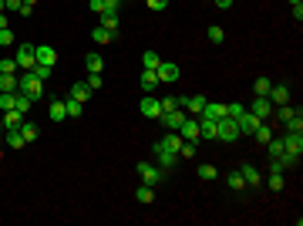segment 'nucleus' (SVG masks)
<instances>
[{"mask_svg": "<svg viewBox=\"0 0 303 226\" xmlns=\"http://www.w3.org/2000/svg\"><path fill=\"white\" fill-rule=\"evenodd\" d=\"M17 91H20V95H27L31 101H37V98L44 95V81H40L34 71H24V78H17Z\"/></svg>", "mask_w": 303, "mask_h": 226, "instance_id": "obj_1", "label": "nucleus"}, {"mask_svg": "<svg viewBox=\"0 0 303 226\" xmlns=\"http://www.w3.org/2000/svg\"><path fill=\"white\" fill-rule=\"evenodd\" d=\"M215 138H219V142H236V138H240V121L223 115V118L215 121Z\"/></svg>", "mask_w": 303, "mask_h": 226, "instance_id": "obj_2", "label": "nucleus"}, {"mask_svg": "<svg viewBox=\"0 0 303 226\" xmlns=\"http://www.w3.org/2000/svg\"><path fill=\"white\" fill-rule=\"evenodd\" d=\"M135 169H138L145 186H159L162 179H165V169H162V166H152V162H135Z\"/></svg>", "mask_w": 303, "mask_h": 226, "instance_id": "obj_3", "label": "nucleus"}, {"mask_svg": "<svg viewBox=\"0 0 303 226\" xmlns=\"http://www.w3.org/2000/svg\"><path fill=\"white\" fill-rule=\"evenodd\" d=\"M14 61H17V68H20V71H34V65H37L34 44H20V48H17V54H14Z\"/></svg>", "mask_w": 303, "mask_h": 226, "instance_id": "obj_4", "label": "nucleus"}, {"mask_svg": "<svg viewBox=\"0 0 303 226\" xmlns=\"http://www.w3.org/2000/svg\"><path fill=\"white\" fill-rule=\"evenodd\" d=\"M179 135L185 138V142H199V115H185L182 125H179Z\"/></svg>", "mask_w": 303, "mask_h": 226, "instance_id": "obj_5", "label": "nucleus"}, {"mask_svg": "<svg viewBox=\"0 0 303 226\" xmlns=\"http://www.w3.org/2000/svg\"><path fill=\"white\" fill-rule=\"evenodd\" d=\"M270 112H273V101L266 95H256L253 105H249V115H256L259 121H266V118H270Z\"/></svg>", "mask_w": 303, "mask_h": 226, "instance_id": "obj_6", "label": "nucleus"}, {"mask_svg": "<svg viewBox=\"0 0 303 226\" xmlns=\"http://www.w3.org/2000/svg\"><path fill=\"white\" fill-rule=\"evenodd\" d=\"M179 108H185L189 115H199L206 108V95H182L179 98Z\"/></svg>", "mask_w": 303, "mask_h": 226, "instance_id": "obj_7", "label": "nucleus"}, {"mask_svg": "<svg viewBox=\"0 0 303 226\" xmlns=\"http://www.w3.org/2000/svg\"><path fill=\"white\" fill-rule=\"evenodd\" d=\"M240 176L246 179V189H256V186H263V176H259V169H256L253 162H243Z\"/></svg>", "mask_w": 303, "mask_h": 226, "instance_id": "obj_8", "label": "nucleus"}, {"mask_svg": "<svg viewBox=\"0 0 303 226\" xmlns=\"http://www.w3.org/2000/svg\"><path fill=\"white\" fill-rule=\"evenodd\" d=\"M159 118H162V125H165L168 132H179V125H182L185 112H182V108H172V112H162Z\"/></svg>", "mask_w": 303, "mask_h": 226, "instance_id": "obj_9", "label": "nucleus"}, {"mask_svg": "<svg viewBox=\"0 0 303 226\" xmlns=\"http://www.w3.org/2000/svg\"><path fill=\"white\" fill-rule=\"evenodd\" d=\"M155 74H159L162 85H172V81H179V65H168V61H162V65L155 68Z\"/></svg>", "mask_w": 303, "mask_h": 226, "instance_id": "obj_10", "label": "nucleus"}, {"mask_svg": "<svg viewBox=\"0 0 303 226\" xmlns=\"http://www.w3.org/2000/svg\"><path fill=\"white\" fill-rule=\"evenodd\" d=\"M138 112H142L145 118H159V115H162V105H159V98L145 95V98H142V105H138Z\"/></svg>", "mask_w": 303, "mask_h": 226, "instance_id": "obj_11", "label": "nucleus"}, {"mask_svg": "<svg viewBox=\"0 0 303 226\" xmlns=\"http://www.w3.org/2000/svg\"><path fill=\"white\" fill-rule=\"evenodd\" d=\"M34 54H37V65H48V68H54L57 61L54 48H48V44H34Z\"/></svg>", "mask_w": 303, "mask_h": 226, "instance_id": "obj_12", "label": "nucleus"}, {"mask_svg": "<svg viewBox=\"0 0 303 226\" xmlns=\"http://www.w3.org/2000/svg\"><path fill=\"white\" fill-rule=\"evenodd\" d=\"M155 159H159V166H162V169H172V166L179 162V155L172 152V149H162L159 142H155Z\"/></svg>", "mask_w": 303, "mask_h": 226, "instance_id": "obj_13", "label": "nucleus"}, {"mask_svg": "<svg viewBox=\"0 0 303 226\" xmlns=\"http://www.w3.org/2000/svg\"><path fill=\"white\" fill-rule=\"evenodd\" d=\"M283 149L293 155H303V135H296V132H287L283 135Z\"/></svg>", "mask_w": 303, "mask_h": 226, "instance_id": "obj_14", "label": "nucleus"}, {"mask_svg": "<svg viewBox=\"0 0 303 226\" xmlns=\"http://www.w3.org/2000/svg\"><path fill=\"white\" fill-rule=\"evenodd\" d=\"M266 98L273 101V108H276V105H287V101H290V88H287V85H273Z\"/></svg>", "mask_w": 303, "mask_h": 226, "instance_id": "obj_15", "label": "nucleus"}, {"mask_svg": "<svg viewBox=\"0 0 303 226\" xmlns=\"http://www.w3.org/2000/svg\"><path fill=\"white\" fill-rule=\"evenodd\" d=\"M226 115V105H219V101H206V108L199 112V118H212V121H219Z\"/></svg>", "mask_w": 303, "mask_h": 226, "instance_id": "obj_16", "label": "nucleus"}, {"mask_svg": "<svg viewBox=\"0 0 303 226\" xmlns=\"http://www.w3.org/2000/svg\"><path fill=\"white\" fill-rule=\"evenodd\" d=\"M182 142H185V138L179 135V132H168V135H162V138H159V146H162V149H172L176 155H179V149H182Z\"/></svg>", "mask_w": 303, "mask_h": 226, "instance_id": "obj_17", "label": "nucleus"}, {"mask_svg": "<svg viewBox=\"0 0 303 226\" xmlns=\"http://www.w3.org/2000/svg\"><path fill=\"white\" fill-rule=\"evenodd\" d=\"M0 125H4V129H20V125H24V115L17 112V108H10V112H4V121H0Z\"/></svg>", "mask_w": 303, "mask_h": 226, "instance_id": "obj_18", "label": "nucleus"}, {"mask_svg": "<svg viewBox=\"0 0 303 226\" xmlns=\"http://www.w3.org/2000/svg\"><path fill=\"white\" fill-rule=\"evenodd\" d=\"M64 112H68V118H81V112H84V101H78V98H64Z\"/></svg>", "mask_w": 303, "mask_h": 226, "instance_id": "obj_19", "label": "nucleus"}, {"mask_svg": "<svg viewBox=\"0 0 303 226\" xmlns=\"http://www.w3.org/2000/svg\"><path fill=\"white\" fill-rule=\"evenodd\" d=\"M236 121H240V135H253V132H256V125H259V118H256V115H243V118H236Z\"/></svg>", "mask_w": 303, "mask_h": 226, "instance_id": "obj_20", "label": "nucleus"}, {"mask_svg": "<svg viewBox=\"0 0 303 226\" xmlns=\"http://www.w3.org/2000/svg\"><path fill=\"white\" fill-rule=\"evenodd\" d=\"M159 85H162V81H159V74L152 71V68H145V71H142V88H145V91L152 95V91L159 88Z\"/></svg>", "mask_w": 303, "mask_h": 226, "instance_id": "obj_21", "label": "nucleus"}, {"mask_svg": "<svg viewBox=\"0 0 303 226\" xmlns=\"http://www.w3.org/2000/svg\"><path fill=\"white\" fill-rule=\"evenodd\" d=\"M115 34H118V31H108V27H95V31H91V40H95V44H112Z\"/></svg>", "mask_w": 303, "mask_h": 226, "instance_id": "obj_22", "label": "nucleus"}, {"mask_svg": "<svg viewBox=\"0 0 303 226\" xmlns=\"http://www.w3.org/2000/svg\"><path fill=\"white\" fill-rule=\"evenodd\" d=\"M71 98H78V101H88V98H91V88L84 85V81H74V85H71Z\"/></svg>", "mask_w": 303, "mask_h": 226, "instance_id": "obj_23", "label": "nucleus"}, {"mask_svg": "<svg viewBox=\"0 0 303 226\" xmlns=\"http://www.w3.org/2000/svg\"><path fill=\"white\" fill-rule=\"evenodd\" d=\"M20 135H24V142H37V138H40V129L34 125V121H24V125H20Z\"/></svg>", "mask_w": 303, "mask_h": 226, "instance_id": "obj_24", "label": "nucleus"}, {"mask_svg": "<svg viewBox=\"0 0 303 226\" xmlns=\"http://www.w3.org/2000/svg\"><path fill=\"white\" fill-rule=\"evenodd\" d=\"M84 65H88V74H101L104 57H101V54H88V57H84Z\"/></svg>", "mask_w": 303, "mask_h": 226, "instance_id": "obj_25", "label": "nucleus"}, {"mask_svg": "<svg viewBox=\"0 0 303 226\" xmlns=\"http://www.w3.org/2000/svg\"><path fill=\"white\" fill-rule=\"evenodd\" d=\"M48 115H51V121H64V118H68L64 101H57V98H54V101H51V108H48Z\"/></svg>", "mask_w": 303, "mask_h": 226, "instance_id": "obj_26", "label": "nucleus"}, {"mask_svg": "<svg viewBox=\"0 0 303 226\" xmlns=\"http://www.w3.org/2000/svg\"><path fill=\"white\" fill-rule=\"evenodd\" d=\"M283 125H287V132H296V135H303V108L293 115V118H287Z\"/></svg>", "mask_w": 303, "mask_h": 226, "instance_id": "obj_27", "label": "nucleus"}, {"mask_svg": "<svg viewBox=\"0 0 303 226\" xmlns=\"http://www.w3.org/2000/svg\"><path fill=\"white\" fill-rule=\"evenodd\" d=\"M135 199L142 202V206H145V202H152V199H155V186H145V182H142V186L135 189Z\"/></svg>", "mask_w": 303, "mask_h": 226, "instance_id": "obj_28", "label": "nucleus"}, {"mask_svg": "<svg viewBox=\"0 0 303 226\" xmlns=\"http://www.w3.org/2000/svg\"><path fill=\"white\" fill-rule=\"evenodd\" d=\"M226 182H229L232 193H243V189H246V179H243L240 172H229V176H226Z\"/></svg>", "mask_w": 303, "mask_h": 226, "instance_id": "obj_29", "label": "nucleus"}, {"mask_svg": "<svg viewBox=\"0 0 303 226\" xmlns=\"http://www.w3.org/2000/svg\"><path fill=\"white\" fill-rule=\"evenodd\" d=\"M7 146H10V149H24V146H27L24 135H20V129H10V132H7Z\"/></svg>", "mask_w": 303, "mask_h": 226, "instance_id": "obj_30", "label": "nucleus"}, {"mask_svg": "<svg viewBox=\"0 0 303 226\" xmlns=\"http://www.w3.org/2000/svg\"><path fill=\"white\" fill-rule=\"evenodd\" d=\"M253 88H256V95H270V88H273V81L266 78V74H259V78L253 81Z\"/></svg>", "mask_w": 303, "mask_h": 226, "instance_id": "obj_31", "label": "nucleus"}, {"mask_svg": "<svg viewBox=\"0 0 303 226\" xmlns=\"http://www.w3.org/2000/svg\"><path fill=\"white\" fill-rule=\"evenodd\" d=\"M253 135H256V142H263V146H266V142H270V138H273V132H270V125H266V121H259V125H256V132H253Z\"/></svg>", "mask_w": 303, "mask_h": 226, "instance_id": "obj_32", "label": "nucleus"}, {"mask_svg": "<svg viewBox=\"0 0 303 226\" xmlns=\"http://www.w3.org/2000/svg\"><path fill=\"white\" fill-rule=\"evenodd\" d=\"M31 105H34L31 98H27V95H20V91H17V101H14V108H17V112H20V115H24V118H27V112H31Z\"/></svg>", "mask_w": 303, "mask_h": 226, "instance_id": "obj_33", "label": "nucleus"}, {"mask_svg": "<svg viewBox=\"0 0 303 226\" xmlns=\"http://www.w3.org/2000/svg\"><path fill=\"white\" fill-rule=\"evenodd\" d=\"M206 37L212 40V44H223V40H226V31H223V27H219V24H212V27H209V31H206Z\"/></svg>", "mask_w": 303, "mask_h": 226, "instance_id": "obj_34", "label": "nucleus"}, {"mask_svg": "<svg viewBox=\"0 0 303 226\" xmlns=\"http://www.w3.org/2000/svg\"><path fill=\"white\" fill-rule=\"evenodd\" d=\"M296 112H300V108H293V105H290V101H287V105H276V118H279V121H287V118H293Z\"/></svg>", "mask_w": 303, "mask_h": 226, "instance_id": "obj_35", "label": "nucleus"}, {"mask_svg": "<svg viewBox=\"0 0 303 226\" xmlns=\"http://www.w3.org/2000/svg\"><path fill=\"white\" fill-rule=\"evenodd\" d=\"M14 101H17V91H0V108H4V112H10Z\"/></svg>", "mask_w": 303, "mask_h": 226, "instance_id": "obj_36", "label": "nucleus"}, {"mask_svg": "<svg viewBox=\"0 0 303 226\" xmlns=\"http://www.w3.org/2000/svg\"><path fill=\"white\" fill-rule=\"evenodd\" d=\"M142 65H145V68H152V71H155V68L162 65V57L155 54V51H145V54H142Z\"/></svg>", "mask_w": 303, "mask_h": 226, "instance_id": "obj_37", "label": "nucleus"}, {"mask_svg": "<svg viewBox=\"0 0 303 226\" xmlns=\"http://www.w3.org/2000/svg\"><path fill=\"white\" fill-rule=\"evenodd\" d=\"M0 91H17V74H0Z\"/></svg>", "mask_w": 303, "mask_h": 226, "instance_id": "obj_38", "label": "nucleus"}, {"mask_svg": "<svg viewBox=\"0 0 303 226\" xmlns=\"http://www.w3.org/2000/svg\"><path fill=\"white\" fill-rule=\"evenodd\" d=\"M215 176H219V169H215V166H209V162H206V166H199V179H206V182H212Z\"/></svg>", "mask_w": 303, "mask_h": 226, "instance_id": "obj_39", "label": "nucleus"}, {"mask_svg": "<svg viewBox=\"0 0 303 226\" xmlns=\"http://www.w3.org/2000/svg\"><path fill=\"white\" fill-rule=\"evenodd\" d=\"M266 186H270L273 193H279V189H283V172H270V179H266Z\"/></svg>", "mask_w": 303, "mask_h": 226, "instance_id": "obj_40", "label": "nucleus"}, {"mask_svg": "<svg viewBox=\"0 0 303 226\" xmlns=\"http://www.w3.org/2000/svg\"><path fill=\"white\" fill-rule=\"evenodd\" d=\"M226 115H229V118H243L246 108H243V101H232V105H226Z\"/></svg>", "mask_w": 303, "mask_h": 226, "instance_id": "obj_41", "label": "nucleus"}, {"mask_svg": "<svg viewBox=\"0 0 303 226\" xmlns=\"http://www.w3.org/2000/svg\"><path fill=\"white\" fill-rule=\"evenodd\" d=\"M266 149H270V159L283 155V138H270V142H266Z\"/></svg>", "mask_w": 303, "mask_h": 226, "instance_id": "obj_42", "label": "nucleus"}, {"mask_svg": "<svg viewBox=\"0 0 303 226\" xmlns=\"http://www.w3.org/2000/svg\"><path fill=\"white\" fill-rule=\"evenodd\" d=\"M14 71H17L14 57H0V74H14Z\"/></svg>", "mask_w": 303, "mask_h": 226, "instance_id": "obj_43", "label": "nucleus"}, {"mask_svg": "<svg viewBox=\"0 0 303 226\" xmlns=\"http://www.w3.org/2000/svg\"><path fill=\"white\" fill-rule=\"evenodd\" d=\"M192 155H196V142H182V149H179V162L192 159Z\"/></svg>", "mask_w": 303, "mask_h": 226, "instance_id": "obj_44", "label": "nucleus"}, {"mask_svg": "<svg viewBox=\"0 0 303 226\" xmlns=\"http://www.w3.org/2000/svg\"><path fill=\"white\" fill-rule=\"evenodd\" d=\"M14 44V31L10 27H0V48H10Z\"/></svg>", "mask_w": 303, "mask_h": 226, "instance_id": "obj_45", "label": "nucleus"}, {"mask_svg": "<svg viewBox=\"0 0 303 226\" xmlns=\"http://www.w3.org/2000/svg\"><path fill=\"white\" fill-rule=\"evenodd\" d=\"M101 27H108V31H118V17H115V14H101Z\"/></svg>", "mask_w": 303, "mask_h": 226, "instance_id": "obj_46", "label": "nucleus"}, {"mask_svg": "<svg viewBox=\"0 0 303 226\" xmlns=\"http://www.w3.org/2000/svg\"><path fill=\"white\" fill-rule=\"evenodd\" d=\"M84 85H88L91 91H98V88L104 85V78H101V74H88V78H84Z\"/></svg>", "mask_w": 303, "mask_h": 226, "instance_id": "obj_47", "label": "nucleus"}, {"mask_svg": "<svg viewBox=\"0 0 303 226\" xmlns=\"http://www.w3.org/2000/svg\"><path fill=\"white\" fill-rule=\"evenodd\" d=\"M159 105H162V112H172V108H179V98H176V95H168V98H162Z\"/></svg>", "mask_w": 303, "mask_h": 226, "instance_id": "obj_48", "label": "nucleus"}, {"mask_svg": "<svg viewBox=\"0 0 303 226\" xmlns=\"http://www.w3.org/2000/svg\"><path fill=\"white\" fill-rule=\"evenodd\" d=\"M51 71H54V68H48V65H34V74H37L40 81H48V78H51Z\"/></svg>", "mask_w": 303, "mask_h": 226, "instance_id": "obj_49", "label": "nucleus"}, {"mask_svg": "<svg viewBox=\"0 0 303 226\" xmlns=\"http://www.w3.org/2000/svg\"><path fill=\"white\" fill-rule=\"evenodd\" d=\"M118 7H121V0H104V10H101V14H115V17H118Z\"/></svg>", "mask_w": 303, "mask_h": 226, "instance_id": "obj_50", "label": "nucleus"}, {"mask_svg": "<svg viewBox=\"0 0 303 226\" xmlns=\"http://www.w3.org/2000/svg\"><path fill=\"white\" fill-rule=\"evenodd\" d=\"M20 4L24 0H4V10H20Z\"/></svg>", "mask_w": 303, "mask_h": 226, "instance_id": "obj_51", "label": "nucleus"}, {"mask_svg": "<svg viewBox=\"0 0 303 226\" xmlns=\"http://www.w3.org/2000/svg\"><path fill=\"white\" fill-rule=\"evenodd\" d=\"M148 7H152V10H165L168 0H148Z\"/></svg>", "mask_w": 303, "mask_h": 226, "instance_id": "obj_52", "label": "nucleus"}, {"mask_svg": "<svg viewBox=\"0 0 303 226\" xmlns=\"http://www.w3.org/2000/svg\"><path fill=\"white\" fill-rule=\"evenodd\" d=\"M293 20H296V24L303 20V4H293Z\"/></svg>", "mask_w": 303, "mask_h": 226, "instance_id": "obj_53", "label": "nucleus"}, {"mask_svg": "<svg viewBox=\"0 0 303 226\" xmlns=\"http://www.w3.org/2000/svg\"><path fill=\"white\" fill-rule=\"evenodd\" d=\"M91 10H95V14H101V10H104V0H91Z\"/></svg>", "mask_w": 303, "mask_h": 226, "instance_id": "obj_54", "label": "nucleus"}, {"mask_svg": "<svg viewBox=\"0 0 303 226\" xmlns=\"http://www.w3.org/2000/svg\"><path fill=\"white\" fill-rule=\"evenodd\" d=\"M215 7H219V10H229V7H232V0H215Z\"/></svg>", "mask_w": 303, "mask_h": 226, "instance_id": "obj_55", "label": "nucleus"}, {"mask_svg": "<svg viewBox=\"0 0 303 226\" xmlns=\"http://www.w3.org/2000/svg\"><path fill=\"white\" fill-rule=\"evenodd\" d=\"M24 4H31V7H34V4H37V0H24Z\"/></svg>", "mask_w": 303, "mask_h": 226, "instance_id": "obj_56", "label": "nucleus"}, {"mask_svg": "<svg viewBox=\"0 0 303 226\" xmlns=\"http://www.w3.org/2000/svg\"><path fill=\"white\" fill-rule=\"evenodd\" d=\"M0 14H4V0H0Z\"/></svg>", "mask_w": 303, "mask_h": 226, "instance_id": "obj_57", "label": "nucleus"}, {"mask_svg": "<svg viewBox=\"0 0 303 226\" xmlns=\"http://www.w3.org/2000/svg\"><path fill=\"white\" fill-rule=\"evenodd\" d=\"M290 4H303V0H290Z\"/></svg>", "mask_w": 303, "mask_h": 226, "instance_id": "obj_58", "label": "nucleus"}]
</instances>
